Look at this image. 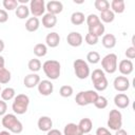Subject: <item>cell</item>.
Returning a JSON list of instances; mask_svg holds the SVG:
<instances>
[{"label":"cell","mask_w":135,"mask_h":135,"mask_svg":"<svg viewBox=\"0 0 135 135\" xmlns=\"http://www.w3.org/2000/svg\"><path fill=\"white\" fill-rule=\"evenodd\" d=\"M113 86L117 92H126L130 88V80L126 76H117L113 81Z\"/></svg>","instance_id":"obj_10"},{"label":"cell","mask_w":135,"mask_h":135,"mask_svg":"<svg viewBox=\"0 0 135 135\" xmlns=\"http://www.w3.org/2000/svg\"><path fill=\"white\" fill-rule=\"evenodd\" d=\"M15 14L19 19H26L30 15V7L27 5L19 4L15 9Z\"/></svg>","instance_id":"obj_26"},{"label":"cell","mask_w":135,"mask_h":135,"mask_svg":"<svg viewBox=\"0 0 135 135\" xmlns=\"http://www.w3.org/2000/svg\"><path fill=\"white\" fill-rule=\"evenodd\" d=\"M117 69L119 70V72L123 75V76H128L133 72L134 69V64L132 62V60L129 59H122L119 64L117 65Z\"/></svg>","instance_id":"obj_14"},{"label":"cell","mask_w":135,"mask_h":135,"mask_svg":"<svg viewBox=\"0 0 135 135\" xmlns=\"http://www.w3.org/2000/svg\"><path fill=\"white\" fill-rule=\"evenodd\" d=\"M57 23V17L55 15H52L50 13H46L42 17V25L45 28H52Z\"/></svg>","instance_id":"obj_19"},{"label":"cell","mask_w":135,"mask_h":135,"mask_svg":"<svg viewBox=\"0 0 135 135\" xmlns=\"http://www.w3.org/2000/svg\"><path fill=\"white\" fill-rule=\"evenodd\" d=\"M66 42L73 47H78L83 42V37L79 32H71L66 36Z\"/></svg>","instance_id":"obj_12"},{"label":"cell","mask_w":135,"mask_h":135,"mask_svg":"<svg viewBox=\"0 0 135 135\" xmlns=\"http://www.w3.org/2000/svg\"><path fill=\"white\" fill-rule=\"evenodd\" d=\"M114 104L118 109H126L130 104V98L127 94L123 93H118L114 97Z\"/></svg>","instance_id":"obj_16"},{"label":"cell","mask_w":135,"mask_h":135,"mask_svg":"<svg viewBox=\"0 0 135 135\" xmlns=\"http://www.w3.org/2000/svg\"><path fill=\"white\" fill-rule=\"evenodd\" d=\"M4 41L2 40V39H0V53L1 52H3V50H4Z\"/></svg>","instance_id":"obj_47"},{"label":"cell","mask_w":135,"mask_h":135,"mask_svg":"<svg viewBox=\"0 0 135 135\" xmlns=\"http://www.w3.org/2000/svg\"><path fill=\"white\" fill-rule=\"evenodd\" d=\"M100 55H99V53L98 52H96V51H91V52H89L88 54H86V61L89 62V63H92V64H96V63H98L99 61H100Z\"/></svg>","instance_id":"obj_34"},{"label":"cell","mask_w":135,"mask_h":135,"mask_svg":"<svg viewBox=\"0 0 135 135\" xmlns=\"http://www.w3.org/2000/svg\"><path fill=\"white\" fill-rule=\"evenodd\" d=\"M98 39H99V37H97L94 34H91V33H88L84 37V40L89 45H96L98 42Z\"/></svg>","instance_id":"obj_38"},{"label":"cell","mask_w":135,"mask_h":135,"mask_svg":"<svg viewBox=\"0 0 135 135\" xmlns=\"http://www.w3.org/2000/svg\"><path fill=\"white\" fill-rule=\"evenodd\" d=\"M75 75L78 79H85L90 76V66L83 59H76L73 62Z\"/></svg>","instance_id":"obj_7"},{"label":"cell","mask_w":135,"mask_h":135,"mask_svg":"<svg viewBox=\"0 0 135 135\" xmlns=\"http://www.w3.org/2000/svg\"><path fill=\"white\" fill-rule=\"evenodd\" d=\"M94 105L97 108V109H105L108 107V99L104 97V96H98V98L96 99V101L94 102Z\"/></svg>","instance_id":"obj_36"},{"label":"cell","mask_w":135,"mask_h":135,"mask_svg":"<svg viewBox=\"0 0 135 135\" xmlns=\"http://www.w3.org/2000/svg\"><path fill=\"white\" fill-rule=\"evenodd\" d=\"M98 96L99 95L95 90L81 91L76 95L75 101L80 107H84V105H88V104H94V102L96 101Z\"/></svg>","instance_id":"obj_5"},{"label":"cell","mask_w":135,"mask_h":135,"mask_svg":"<svg viewBox=\"0 0 135 135\" xmlns=\"http://www.w3.org/2000/svg\"><path fill=\"white\" fill-rule=\"evenodd\" d=\"M0 93H1V84H0Z\"/></svg>","instance_id":"obj_49"},{"label":"cell","mask_w":135,"mask_h":135,"mask_svg":"<svg viewBox=\"0 0 135 135\" xmlns=\"http://www.w3.org/2000/svg\"><path fill=\"white\" fill-rule=\"evenodd\" d=\"M45 12V2L44 0H31L30 1V13L33 17H40L44 15Z\"/></svg>","instance_id":"obj_9"},{"label":"cell","mask_w":135,"mask_h":135,"mask_svg":"<svg viewBox=\"0 0 135 135\" xmlns=\"http://www.w3.org/2000/svg\"><path fill=\"white\" fill-rule=\"evenodd\" d=\"M6 110H7V104L4 100L0 99V116H4L6 114Z\"/></svg>","instance_id":"obj_42"},{"label":"cell","mask_w":135,"mask_h":135,"mask_svg":"<svg viewBox=\"0 0 135 135\" xmlns=\"http://www.w3.org/2000/svg\"><path fill=\"white\" fill-rule=\"evenodd\" d=\"M45 43H46V46H50L52 49L54 47H57L60 43V36L58 33L56 32H51L46 35L45 37Z\"/></svg>","instance_id":"obj_18"},{"label":"cell","mask_w":135,"mask_h":135,"mask_svg":"<svg viewBox=\"0 0 135 135\" xmlns=\"http://www.w3.org/2000/svg\"><path fill=\"white\" fill-rule=\"evenodd\" d=\"M88 28H89V33L94 34L97 37H100L101 35H103L104 34V31H105V27H104V25H103V23L101 21L98 22V23H96V24H94V25L88 26Z\"/></svg>","instance_id":"obj_25"},{"label":"cell","mask_w":135,"mask_h":135,"mask_svg":"<svg viewBox=\"0 0 135 135\" xmlns=\"http://www.w3.org/2000/svg\"><path fill=\"white\" fill-rule=\"evenodd\" d=\"M78 127L80 129V131L82 132V134H89L93 128V121L90 119V118H82L80 119L79 123H78Z\"/></svg>","instance_id":"obj_23"},{"label":"cell","mask_w":135,"mask_h":135,"mask_svg":"<svg viewBox=\"0 0 135 135\" xmlns=\"http://www.w3.org/2000/svg\"><path fill=\"white\" fill-rule=\"evenodd\" d=\"M2 4H3V6H4V8H5L6 11L16 9L17 6L19 5L18 2H17V0H3Z\"/></svg>","instance_id":"obj_37"},{"label":"cell","mask_w":135,"mask_h":135,"mask_svg":"<svg viewBox=\"0 0 135 135\" xmlns=\"http://www.w3.org/2000/svg\"><path fill=\"white\" fill-rule=\"evenodd\" d=\"M99 19H100V21H102L104 23H111L115 19V14L111 9H107V11H103L100 13Z\"/></svg>","instance_id":"obj_29"},{"label":"cell","mask_w":135,"mask_h":135,"mask_svg":"<svg viewBox=\"0 0 135 135\" xmlns=\"http://www.w3.org/2000/svg\"><path fill=\"white\" fill-rule=\"evenodd\" d=\"M42 70L45 74V76L51 80H56L59 78L61 73V65L60 62L54 59H50L43 62Z\"/></svg>","instance_id":"obj_2"},{"label":"cell","mask_w":135,"mask_h":135,"mask_svg":"<svg viewBox=\"0 0 135 135\" xmlns=\"http://www.w3.org/2000/svg\"><path fill=\"white\" fill-rule=\"evenodd\" d=\"M30 104V97L26 94H18L15 96L14 101L12 103V109L15 114L23 115L26 113Z\"/></svg>","instance_id":"obj_4"},{"label":"cell","mask_w":135,"mask_h":135,"mask_svg":"<svg viewBox=\"0 0 135 135\" xmlns=\"http://www.w3.org/2000/svg\"><path fill=\"white\" fill-rule=\"evenodd\" d=\"M86 135H92V134H90V133H89V134H86Z\"/></svg>","instance_id":"obj_50"},{"label":"cell","mask_w":135,"mask_h":135,"mask_svg":"<svg viewBox=\"0 0 135 135\" xmlns=\"http://www.w3.org/2000/svg\"><path fill=\"white\" fill-rule=\"evenodd\" d=\"M91 79H92V82H93V85H94L96 92H102L109 85L105 74L101 69L94 70L91 74Z\"/></svg>","instance_id":"obj_3"},{"label":"cell","mask_w":135,"mask_h":135,"mask_svg":"<svg viewBox=\"0 0 135 135\" xmlns=\"http://www.w3.org/2000/svg\"><path fill=\"white\" fill-rule=\"evenodd\" d=\"M59 94L61 97H71L72 94H73V88L69 84H65V85H62L60 89H59Z\"/></svg>","instance_id":"obj_35"},{"label":"cell","mask_w":135,"mask_h":135,"mask_svg":"<svg viewBox=\"0 0 135 135\" xmlns=\"http://www.w3.org/2000/svg\"><path fill=\"white\" fill-rule=\"evenodd\" d=\"M4 64H5V60H4V57L0 55V68H4Z\"/></svg>","instance_id":"obj_46"},{"label":"cell","mask_w":135,"mask_h":135,"mask_svg":"<svg viewBox=\"0 0 135 135\" xmlns=\"http://www.w3.org/2000/svg\"><path fill=\"white\" fill-rule=\"evenodd\" d=\"M94 6L97 11H99L101 13L103 11L110 9V2L108 0H95Z\"/></svg>","instance_id":"obj_33"},{"label":"cell","mask_w":135,"mask_h":135,"mask_svg":"<svg viewBox=\"0 0 135 135\" xmlns=\"http://www.w3.org/2000/svg\"><path fill=\"white\" fill-rule=\"evenodd\" d=\"M62 134L63 135H83L82 132L80 131L78 124H76L74 122H70V123L65 124Z\"/></svg>","instance_id":"obj_20"},{"label":"cell","mask_w":135,"mask_h":135,"mask_svg":"<svg viewBox=\"0 0 135 135\" xmlns=\"http://www.w3.org/2000/svg\"><path fill=\"white\" fill-rule=\"evenodd\" d=\"M102 71L108 74H114L117 71V55L114 53L107 54L101 59Z\"/></svg>","instance_id":"obj_6"},{"label":"cell","mask_w":135,"mask_h":135,"mask_svg":"<svg viewBox=\"0 0 135 135\" xmlns=\"http://www.w3.org/2000/svg\"><path fill=\"white\" fill-rule=\"evenodd\" d=\"M1 123L7 131H9L11 133H14V134H19L23 131V126L15 114L8 113V114H5L4 116H2Z\"/></svg>","instance_id":"obj_1"},{"label":"cell","mask_w":135,"mask_h":135,"mask_svg":"<svg viewBox=\"0 0 135 135\" xmlns=\"http://www.w3.org/2000/svg\"><path fill=\"white\" fill-rule=\"evenodd\" d=\"M95 135H113L107 128L104 127H99L97 130H96V134Z\"/></svg>","instance_id":"obj_41"},{"label":"cell","mask_w":135,"mask_h":135,"mask_svg":"<svg viewBox=\"0 0 135 135\" xmlns=\"http://www.w3.org/2000/svg\"><path fill=\"white\" fill-rule=\"evenodd\" d=\"M46 135H63L58 129H51L50 131L46 132Z\"/></svg>","instance_id":"obj_44"},{"label":"cell","mask_w":135,"mask_h":135,"mask_svg":"<svg viewBox=\"0 0 135 135\" xmlns=\"http://www.w3.org/2000/svg\"><path fill=\"white\" fill-rule=\"evenodd\" d=\"M85 21H86L88 26H91V25H94V24L100 22V19H99V16H97L96 14H90L85 18Z\"/></svg>","instance_id":"obj_39"},{"label":"cell","mask_w":135,"mask_h":135,"mask_svg":"<svg viewBox=\"0 0 135 135\" xmlns=\"http://www.w3.org/2000/svg\"><path fill=\"white\" fill-rule=\"evenodd\" d=\"M8 20V14L5 9H0V23H4Z\"/></svg>","instance_id":"obj_43"},{"label":"cell","mask_w":135,"mask_h":135,"mask_svg":"<svg viewBox=\"0 0 135 135\" xmlns=\"http://www.w3.org/2000/svg\"><path fill=\"white\" fill-rule=\"evenodd\" d=\"M41 66H42L41 61H40L39 59H37V58L31 59V60L28 61V63H27V68H28V70H30L32 73H37L38 71H40Z\"/></svg>","instance_id":"obj_31"},{"label":"cell","mask_w":135,"mask_h":135,"mask_svg":"<svg viewBox=\"0 0 135 135\" xmlns=\"http://www.w3.org/2000/svg\"><path fill=\"white\" fill-rule=\"evenodd\" d=\"M0 94H1V99H2V100L8 101V100H12V99L15 98V96H16V91H15V89L8 86V88L3 89Z\"/></svg>","instance_id":"obj_27"},{"label":"cell","mask_w":135,"mask_h":135,"mask_svg":"<svg viewBox=\"0 0 135 135\" xmlns=\"http://www.w3.org/2000/svg\"><path fill=\"white\" fill-rule=\"evenodd\" d=\"M12 74L11 72L5 68H0V83L5 84L11 81Z\"/></svg>","instance_id":"obj_32"},{"label":"cell","mask_w":135,"mask_h":135,"mask_svg":"<svg viewBox=\"0 0 135 135\" xmlns=\"http://www.w3.org/2000/svg\"><path fill=\"white\" fill-rule=\"evenodd\" d=\"M124 55H126V57L129 59V60H131V59H134L135 58V46H130V47H128L127 50H126V52H124Z\"/></svg>","instance_id":"obj_40"},{"label":"cell","mask_w":135,"mask_h":135,"mask_svg":"<svg viewBox=\"0 0 135 135\" xmlns=\"http://www.w3.org/2000/svg\"><path fill=\"white\" fill-rule=\"evenodd\" d=\"M37 88H38V92L42 96H49L54 91V84L52 83L51 80H47V79L40 80V82L38 83Z\"/></svg>","instance_id":"obj_11"},{"label":"cell","mask_w":135,"mask_h":135,"mask_svg":"<svg viewBox=\"0 0 135 135\" xmlns=\"http://www.w3.org/2000/svg\"><path fill=\"white\" fill-rule=\"evenodd\" d=\"M114 135H128V132L123 129H119L117 131H115V134Z\"/></svg>","instance_id":"obj_45"},{"label":"cell","mask_w":135,"mask_h":135,"mask_svg":"<svg viewBox=\"0 0 135 135\" xmlns=\"http://www.w3.org/2000/svg\"><path fill=\"white\" fill-rule=\"evenodd\" d=\"M116 37L113 34H104L101 39V43L105 49H113L116 45Z\"/></svg>","instance_id":"obj_21"},{"label":"cell","mask_w":135,"mask_h":135,"mask_svg":"<svg viewBox=\"0 0 135 135\" xmlns=\"http://www.w3.org/2000/svg\"><path fill=\"white\" fill-rule=\"evenodd\" d=\"M33 52H34L35 56H37V57H44L47 53V46L44 43H37L34 46Z\"/></svg>","instance_id":"obj_30"},{"label":"cell","mask_w":135,"mask_h":135,"mask_svg":"<svg viewBox=\"0 0 135 135\" xmlns=\"http://www.w3.org/2000/svg\"><path fill=\"white\" fill-rule=\"evenodd\" d=\"M39 26H40V21L36 17H31L25 22V30L27 32H31V33L36 32L39 28Z\"/></svg>","instance_id":"obj_24"},{"label":"cell","mask_w":135,"mask_h":135,"mask_svg":"<svg viewBox=\"0 0 135 135\" xmlns=\"http://www.w3.org/2000/svg\"><path fill=\"white\" fill-rule=\"evenodd\" d=\"M85 21V16L81 12H74L71 15V22L74 25H80Z\"/></svg>","instance_id":"obj_28"},{"label":"cell","mask_w":135,"mask_h":135,"mask_svg":"<svg viewBox=\"0 0 135 135\" xmlns=\"http://www.w3.org/2000/svg\"><path fill=\"white\" fill-rule=\"evenodd\" d=\"M110 7L114 14H122L126 9V3L123 0H113L110 3Z\"/></svg>","instance_id":"obj_22"},{"label":"cell","mask_w":135,"mask_h":135,"mask_svg":"<svg viewBox=\"0 0 135 135\" xmlns=\"http://www.w3.org/2000/svg\"><path fill=\"white\" fill-rule=\"evenodd\" d=\"M0 135H12V134H11V132H9V131L4 130V131H1V132H0Z\"/></svg>","instance_id":"obj_48"},{"label":"cell","mask_w":135,"mask_h":135,"mask_svg":"<svg viewBox=\"0 0 135 135\" xmlns=\"http://www.w3.org/2000/svg\"><path fill=\"white\" fill-rule=\"evenodd\" d=\"M45 9L47 11V13L52 14V15H58L63 11V4L60 1H56V0H52L49 1L45 4Z\"/></svg>","instance_id":"obj_13"},{"label":"cell","mask_w":135,"mask_h":135,"mask_svg":"<svg viewBox=\"0 0 135 135\" xmlns=\"http://www.w3.org/2000/svg\"><path fill=\"white\" fill-rule=\"evenodd\" d=\"M108 127L110 130L117 131L122 127V114L119 110H111L108 117Z\"/></svg>","instance_id":"obj_8"},{"label":"cell","mask_w":135,"mask_h":135,"mask_svg":"<svg viewBox=\"0 0 135 135\" xmlns=\"http://www.w3.org/2000/svg\"><path fill=\"white\" fill-rule=\"evenodd\" d=\"M39 82H40V76L36 73H31V74L26 75L23 79V84L27 89H33V88L37 86Z\"/></svg>","instance_id":"obj_15"},{"label":"cell","mask_w":135,"mask_h":135,"mask_svg":"<svg viewBox=\"0 0 135 135\" xmlns=\"http://www.w3.org/2000/svg\"><path fill=\"white\" fill-rule=\"evenodd\" d=\"M38 129L42 132H47L53 128V121L49 116H41L37 121Z\"/></svg>","instance_id":"obj_17"}]
</instances>
